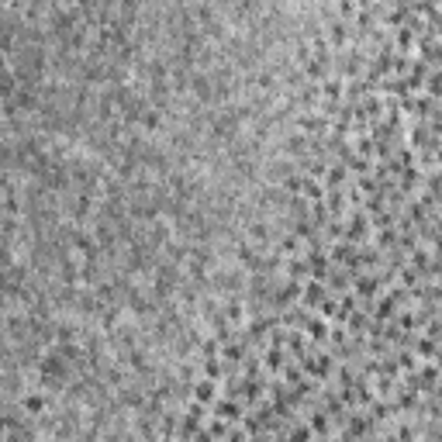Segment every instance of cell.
I'll return each mask as SVG.
<instances>
[{
  "instance_id": "cell-1",
  "label": "cell",
  "mask_w": 442,
  "mask_h": 442,
  "mask_svg": "<svg viewBox=\"0 0 442 442\" xmlns=\"http://www.w3.org/2000/svg\"><path fill=\"white\" fill-rule=\"evenodd\" d=\"M211 394H214V384H211V380H200V384H197V397H200V401H211Z\"/></svg>"
},
{
  "instance_id": "cell-2",
  "label": "cell",
  "mask_w": 442,
  "mask_h": 442,
  "mask_svg": "<svg viewBox=\"0 0 442 442\" xmlns=\"http://www.w3.org/2000/svg\"><path fill=\"white\" fill-rule=\"evenodd\" d=\"M415 349H418L422 356H435V342H432V339H418V342H415Z\"/></svg>"
},
{
  "instance_id": "cell-3",
  "label": "cell",
  "mask_w": 442,
  "mask_h": 442,
  "mask_svg": "<svg viewBox=\"0 0 442 442\" xmlns=\"http://www.w3.org/2000/svg\"><path fill=\"white\" fill-rule=\"evenodd\" d=\"M439 83H442V76L432 73V76H428V94H432V97H439Z\"/></svg>"
},
{
  "instance_id": "cell-4",
  "label": "cell",
  "mask_w": 442,
  "mask_h": 442,
  "mask_svg": "<svg viewBox=\"0 0 442 442\" xmlns=\"http://www.w3.org/2000/svg\"><path fill=\"white\" fill-rule=\"evenodd\" d=\"M304 193H307V197H321V187L311 183V180H304Z\"/></svg>"
},
{
  "instance_id": "cell-5",
  "label": "cell",
  "mask_w": 442,
  "mask_h": 442,
  "mask_svg": "<svg viewBox=\"0 0 442 442\" xmlns=\"http://www.w3.org/2000/svg\"><path fill=\"white\" fill-rule=\"evenodd\" d=\"M311 335L321 339V335H325V325H321V321H311Z\"/></svg>"
}]
</instances>
